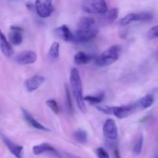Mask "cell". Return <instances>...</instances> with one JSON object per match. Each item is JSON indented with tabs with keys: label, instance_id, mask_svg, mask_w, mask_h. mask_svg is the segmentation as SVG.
Returning <instances> with one entry per match:
<instances>
[{
	"label": "cell",
	"instance_id": "1",
	"mask_svg": "<svg viewBox=\"0 0 158 158\" xmlns=\"http://www.w3.org/2000/svg\"><path fill=\"white\" fill-rule=\"evenodd\" d=\"M99 32L95 19L83 17L77 23V29L73 32L75 43H88L94 40Z\"/></svg>",
	"mask_w": 158,
	"mask_h": 158
},
{
	"label": "cell",
	"instance_id": "2",
	"mask_svg": "<svg viewBox=\"0 0 158 158\" xmlns=\"http://www.w3.org/2000/svg\"><path fill=\"white\" fill-rule=\"evenodd\" d=\"M69 81H70L73 94L75 97L77 106L83 114H86V106L85 104L84 97H83L81 77H80V73L77 68H73L71 69Z\"/></svg>",
	"mask_w": 158,
	"mask_h": 158
},
{
	"label": "cell",
	"instance_id": "3",
	"mask_svg": "<svg viewBox=\"0 0 158 158\" xmlns=\"http://www.w3.org/2000/svg\"><path fill=\"white\" fill-rule=\"evenodd\" d=\"M121 52V48L118 45H114L102 52L95 58V64L98 67H105L112 65L118 60Z\"/></svg>",
	"mask_w": 158,
	"mask_h": 158
},
{
	"label": "cell",
	"instance_id": "4",
	"mask_svg": "<svg viewBox=\"0 0 158 158\" xmlns=\"http://www.w3.org/2000/svg\"><path fill=\"white\" fill-rule=\"evenodd\" d=\"M98 110L102 113L109 115H114L118 119H124L131 116L136 110L134 104L124 105V106H97Z\"/></svg>",
	"mask_w": 158,
	"mask_h": 158
},
{
	"label": "cell",
	"instance_id": "5",
	"mask_svg": "<svg viewBox=\"0 0 158 158\" xmlns=\"http://www.w3.org/2000/svg\"><path fill=\"white\" fill-rule=\"evenodd\" d=\"M82 9L87 13L100 15L108 11L105 0H83L82 2Z\"/></svg>",
	"mask_w": 158,
	"mask_h": 158
},
{
	"label": "cell",
	"instance_id": "6",
	"mask_svg": "<svg viewBox=\"0 0 158 158\" xmlns=\"http://www.w3.org/2000/svg\"><path fill=\"white\" fill-rule=\"evenodd\" d=\"M153 19V15L150 12H137V13H129L125 15L119 21V24L122 26H127L132 22H146L150 21Z\"/></svg>",
	"mask_w": 158,
	"mask_h": 158
},
{
	"label": "cell",
	"instance_id": "7",
	"mask_svg": "<svg viewBox=\"0 0 158 158\" xmlns=\"http://www.w3.org/2000/svg\"><path fill=\"white\" fill-rule=\"evenodd\" d=\"M35 9L41 18H47L53 12L52 0H35Z\"/></svg>",
	"mask_w": 158,
	"mask_h": 158
},
{
	"label": "cell",
	"instance_id": "8",
	"mask_svg": "<svg viewBox=\"0 0 158 158\" xmlns=\"http://www.w3.org/2000/svg\"><path fill=\"white\" fill-rule=\"evenodd\" d=\"M103 134L108 141L117 140L118 137V129L113 119H108L106 120L103 127Z\"/></svg>",
	"mask_w": 158,
	"mask_h": 158
},
{
	"label": "cell",
	"instance_id": "9",
	"mask_svg": "<svg viewBox=\"0 0 158 158\" xmlns=\"http://www.w3.org/2000/svg\"><path fill=\"white\" fill-rule=\"evenodd\" d=\"M14 60L19 65L32 64L37 60V55L33 51H21V52H19L15 56Z\"/></svg>",
	"mask_w": 158,
	"mask_h": 158
},
{
	"label": "cell",
	"instance_id": "10",
	"mask_svg": "<svg viewBox=\"0 0 158 158\" xmlns=\"http://www.w3.org/2000/svg\"><path fill=\"white\" fill-rule=\"evenodd\" d=\"M0 137H1L3 143H5L6 148L9 149V151H10V152L12 153L15 157L22 158V157H23V146L14 143L13 141H12L10 139L8 138L6 135H4V134H2V133H0Z\"/></svg>",
	"mask_w": 158,
	"mask_h": 158
},
{
	"label": "cell",
	"instance_id": "11",
	"mask_svg": "<svg viewBox=\"0 0 158 158\" xmlns=\"http://www.w3.org/2000/svg\"><path fill=\"white\" fill-rule=\"evenodd\" d=\"M45 81V77L40 75H34L25 81V87L28 92L36 90Z\"/></svg>",
	"mask_w": 158,
	"mask_h": 158
},
{
	"label": "cell",
	"instance_id": "12",
	"mask_svg": "<svg viewBox=\"0 0 158 158\" xmlns=\"http://www.w3.org/2000/svg\"><path fill=\"white\" fill-rule=\"evenodd\" d=\"M23 28L20 26H12L10 27V32L9 34V41L14 46H19L23 43Z\"/></svg>",
	"mask_w": 158,
	"mask_h": 158
},
{
	"label": "cell",
	"instance_id": "13",
	"mask_svg": "<svg viewBox=\"0 0 158 158\" xmlns=\"http://www.w3.org/2000/svg\"><path fill=\"white\" fill-rule=\"evenodd\" d=\"M32 153L35 155H40V154H45V153H49V154H54L56 157L62 158L60 156V154L58 153V151L52 145L47 143H43L34 146L32 148Z\"/></svg>",
	"mask_w": 158,
	"mask_h": 158
},
{
	"label": "cell",
	"instance_id": "14",
	"mask_svg": "<svg viewBox=\"0 0 158 158\" xmlns=\"http://www.w3.org/2000/svg\"><path fill=\"white\" fill-rule=\"evenodd\" d=\"M55 33L58 35V37L65 42H73L75 43L74 35L70 31L69 28L66 25H63L57 29H56Z\"/></svg>",
	"mask_w": 158,
	"mask_h": 158
},
{
	"label": "cell",
	"instance_id": "15",
	"mask_svg": "<svg viewBox=\"0 0 158 158\" xmlns=\"http://www.w3.org/2000/svg\"><path fill=\"white\" fill-rule=\"evenodd\" d=\"M22 112H23V117H24L25 120L27 122V123L29 125V126L35 128V129L40 130V131H49V128L44 127L43 124H41L40 122L37 121L35 119H34V117H32V114H31L30 113L28 112L26 109L22 108Z\"/></svg>",
	"mask_w": 158,
	"mask_h": 158
},
{
	"label": "cell",
	"instance_id": "16",
	"mask_svg": "<svg viewBox=\"0 0 158 158\" xmlns=\"http://www.w3.org/2000/svg\"><path fill=\"white\" fill-rule=\"evenodd\" d=\"M119 15V9L118 8H114L111 9L110 10H108L107 12L105 13L101 14L100 16V19L99 21L100 23L103 25H108L114 23L116 19H117Z\"/></svg>",
	"mask_w": 158,
	"mask_h": 158
},
{
	"label": "cell",
	"instance_id": "17",
	"mask_svg": "<svg viewBox=\"0 0 158 158\" xmlns=\"http://www.w3.org/2000/svg\"><path fill=\"white\" fill-rule=\"evenodd\" d=\"M0 49L6 56L10 57L13 55L14 51L12 49V44L6 39V35L2 32L1 29H0Z\"/></svg>",
	"mask_w": 158,
	"mask_h": 158
},
{
	"label": "cell",
	"instance_id": "18",
	"mask_svg": "<svg viewBox=\"0 0 158 158\" xmlns=\"http://www.w3.org/2000/svg\"><path fill=\"white\" fill-rule=\"evenodd\" d=\"M154 97L151 94H148V95H145L144 97L137 100L133 104L136 110H145L152 106L154 103Z\"/></svg>",
	"mask_w": 158,
	"mask_h": 158
},
{
	"label": "cell",
	"instance_id": "19",
	"mask_svg": "<svg viewBox=\"0 0 158 158\" xmlns=\"http://www.w3.org/2000/svg\"><path fill=\"white\" fill-rule=\"evenodd\" d=\"M94 59V56L84 52H78L74 56V62L77 65L87 64Z\"/></svg>",
	"mask_w": 158,
	"mask_h": 158
},
{
	"label": "cell",
	"instance_id": "20",
	"mask_svg": "<svg viewBox=\"0 0 158 158\" xmlns=\"http://www.w3.org/2000/svg\"><path fill=\"white\" fill-rule=\"evenodd\" d=\"M73 138L78 143L84 144V143H86L87 142L88 140L87 133L84 130L79 129L73 133Z\"/></svg>",
	"mask_w": 158,
	"mask_h": 158
},
{
	"label": "cell",
	"instance_id": "21",
	"mask_svg": "<svg viewBox=\"0 0 158 158\" xmlns=\"http://www.w3.org/2000/svg\"><path fill=\"white\" fill-rule=\"evenodd\" d=\"M104 97V93H100L96 96H86V97H84V101L90 104H98L103 102Z\"/></svg>",
	"mask_w": 158,
	"mask_h": 158
},
{
	"label": "cell",
	"instance_id": "22",
	"mask_svg": "<svg viewBox=\"0 0 158 158\" xmlns=\"http://www.w3.org/2000/svg\"><path fill=\"white\" fill-rule=\"evenodd\" d=\"M65 94H66V109L69 114L72 115L73 113V105L72 102V97H71L70 92L66 85H65Z\"/></svg>",
	"mask_w": 158,
	"mask_h": 158
},
{
	"label": "cell",
	"instance_id": "23",
	"mask_svg": "<svg viewBox=\"0 0 158 158\" xmlns=\"http://www.w3.org/2000/svg\"><path fill=\"white\" fill-rule=\"evenodd\" d=\"M143 134H140V135L137 137V140H136V143L134 146V154L136 155H140L142 152V149H143Z\"/></svg>",
	"mask_w": 158,
	"mask_h": 158
},
{
	"label": "cell",
	"instance_id": "24",
	"mask_svg": "<svg viewBox=\"0 0 158 158\" xmlns=\"http://www.w3.org/2000/svg\"><path fill=\"white\" fill-rule=\"evenodd\" d=\"M60 55V43L57 42H54L51 45L50 49L49 50V56L52 60H56Z\"/></svg>",
	"mask_w": 158,
	"mask_h": 158
},
{
	"label": "cell",
	"instance_id": "25",
	"mask_svg": "<svg viewBox=\"0 0 158 158\" xmlns=\"http://www.w3.org/2000/svg\"><path fill=\"white\" fill-rule=\"evenodd\" d=\"M46 105L50 108V110L54 114H59V113H60V107H59L58 103H57V102L55 100H52V99L48 100L46 101Z\"/></svg>",
	"mask_w": 158,
	"mask_h": 158
},
{
	"label": "cell",
	"instance_id": "26",
	"mask_svg": "<svg viewBox=\"0 0 158 158\" xmlns=\"http://www.w3.org/2000/svg\"><path fill=\"white\" fill-rule=\"evenodd\" d=\"M148 38L149 40H154L158 38V25L151 28L148 32Z\"/></svg>",
	"mask_w": 158,
	"mask_h": 158
},
{
	"label": "cell",
	"instance_id": "27",
	"mask_svg": "<svg viewBox=\"0 0 158 158\" xmlns=\"http://www.w3.org/2000/svg\"><path fill=\"white\" fill-rule=\"evenodd\" d=\"M97 154L99 158H110L108 153L103 148H99L97 149Z\"/></svg>",
	"mask_w": 158,
	"mask_h": 158
},
{
	"label": "cell",
	"instance_id": "28",
	"mask_svg": "<svg viewBox=\"0 0 158 158\" xmlns=\"http://www.w3.org/2000/svg\"><path fill=\"white\" fill-rule=\"evenodd\" d=\"M113 150H114V157L115 158H121V156L120 154V151H119L118 148H117V146L114 147L112 148Z\"/></svg>",
	"mask_w": 158,
	"mask_h": 158
},
{
	"label": "cell",
	"instance_id": "29",
	"mask_svg": "<svg viewBox=\"0 0 158 158\" xmlns=\"http://www.w3.org/2000/svg\"><path fill=\"white\" fill-rule=\"evenodd\" d=\"M66 157H67V158H81V157H78V156L75 155V154H69V153H66Z\"/></svg>",
	"mask_w": 158,
	"mask_h": 158
},
{
	"label": "cell",
	"instance_id": "30",
	"mask_svg": "<svg viewBox=\"0 0 158 158\" xmlns=\"http://www.w3.org/2000/svg\"><path fill=\"white\" fill-rule=\"evenodd\" d=\"M154 158H158V154H157V155L155 156V157H154Z\"/></svg>",
	"mask_w": 158,
	"mask_h": 158
}]
</instances>
